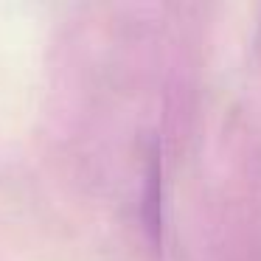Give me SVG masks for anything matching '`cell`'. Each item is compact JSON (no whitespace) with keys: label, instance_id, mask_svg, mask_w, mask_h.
<instances>
[{"label":"cell","instance_id":"cell-1","mask_svg":"<svg viewBox=\"0 0 261 261\" xmlns=\"http://www.w3.org/2000/svg\"><path fill=\"white\" fill-rule=\"evenodd\" d=\"M160 180H163V169H160V154L154 149L149 154V171H146V191H143V219H146V227L152 233V242H160V216H163V194H160Z\"/></svg>","mask_w":261,"mask_h":261}]
</instances>
